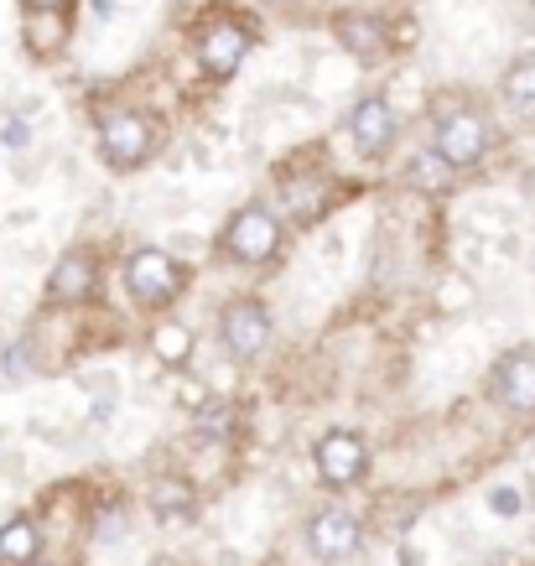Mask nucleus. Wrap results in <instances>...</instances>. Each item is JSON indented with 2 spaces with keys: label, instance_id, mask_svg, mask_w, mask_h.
Segmentation results:
<instances>
[{
  "label": "nucleus",
  "instance_id": "f257e3e1",
  "mask_svg": "<svg viewBox=\"0 0 535 566\" xmlns=\"http://www.w3.org/2000/svg\"><path fill=\"white\" fill-rule=\"evenodd\" d=\"M125 286H130V296H136L140 307H167L182 292V271L161 250H136L130 265H125Z\"/></svg>",
  "mask_w": 535,
  "mask_h": 566
},
{
  "label": "nucleus",
  "instance_id": "f03ea898",
  "mask_svg": "<svg viewBox=\"0 0 535 566\" xmlns=\"http://www.w3.org/2000/svg\"><path fill=\"white\" fill-rule=\"evenodd\" d=\"M432 130H437V151H442V161H452V167H473L489 146V125H484V115H473V109H437Z\"/></svg>",
  "mask_w": 535,
  "mask_h": 566
},
{
  "label": "nucleus",
  "instance_id": "7ed1b4c3",
  "mask_svg": "<svg viewBox=\"0 0 535 566\" xmlns=\"http://www.w3.org/2000/svg\"><path fill=\"white\" fill-rule=\"evenodd\" d=\"M99 146L115 167H140L151 151V125L140 120L136 109H109L99 120Z\"/></svg>",
  "mask_w": 535,
  "mask_h": 566
},
{
  "label": "nucleus",
  "instance_id": "20e7f679",
  "mask_svg": "<svg viewBox=\"0 0 535 566\" xmlns=\"http://www.w3.org/2000/svg\"><path fill=\"white\" fill-rule=\"evenodd\" d=\"M224 244H229V255H234V260H244V265H260V260L276 255L281 229H276V219H271L265 208H240V213H234V223H229Z\"/></svg>",
  "mask_w": 535,
  "mask_h": 566
},
{
  "label": "nucleus",
  "instance_id": "39448f33",
  "mask_svg": "<svg viewBox=\"0 0 535 566\" xmlns=\"http://www.w3.org/2000/svg\"><path fill=\"white\" fill-rule=\"evenodd\" d=\"M219 333H224V348L234 359H255L260 348L271 344V312L260 302H229L224 317H219Z\"/></svg>",
  "mask_w": 535,
  "mask_h": 566
},
{
  "label": "nucleus",
  "instance_id": "423d86ee",
  "mask_svg": "<svg viewBox=\"0 0 535 566\" xmlns=\"http://www.w3.org/2000/svg\"><path fill=\"white\" fill-rule=\"evenodd\" d=\"M244 52H250V32L240 21H208L198 36V63L208 78H229L244 63Z\"/></svg>",
  "mask_w": 535,
  "mask_h": 566
},
{
  "label": "nucleus",
  "instance_id": "0eeeda50",
  "mask_svg": "<svg viewBox=\"0 0 535 566\" xmlns=\"http://www.w3.org/2000/svg\"><path fill=\"white\" fill-rule=\"evenodd\" d=\"M307 546L317 562H348L359 551V520L344 515V510H328V515L312 520L307 531Z\"/></svg>",
  "mask_w": 535,
  "mask_h": 566
},
{
  "label": "nucleus",
  "instance_id": "6e6552de",
  "mask_svg": "<svg viewBox=\"0 0 535 566\" xmlns=\"http://www.w3.org/2000/svg\"><path fill=\"white\" fill-rule=\"evenodd\" d=\"M364 463H369V458H364V442L354 431H328V437L317 442V473L328 483H338V489L359 479Z\"/></svg>",
  "mask_w": 535,
  "mask_h": 566
},
{
  "label": "nucleus",
  "instance_id": "1a4fd4ad",
  "mask_svg": "<svg viewBox=\"0 0 535 566\" xmlns=\"http://www.w3.org/2000/svg\"><path fill=\"white\" fill-rule=\"evenodd\" d=\"M494 390L510 411H535V348H515L494 369Z\"/></svg>",
  "mask_w": 535,
  "mask_h": 566
},
{
  "label": "nucleus",
  "instance_id": "9d476101",
  "mask_svg": "<svg viewBox=\"0 0 535 566\" xmlns=\"http://www.w3.org/2000/svg\"><path fill=\"white\" fill-rule=\"evenodd\" d=\"M348 130H354V146L364 156H380L390 146V136H396V115H390L385 99H359L354 115H348Z\"/></svg>",
  "mask_w": 535,
  "mask_h": 566
},
{
  "label": "nucleus",
  "instance_id": "9b49d317",
  "mask_svg": "<svg viewBox=\"0 0 535 566\" xmlns=\"http://www.w3.org/2000/svg\"><path fill=\"white\" fill-rule=\"evenodd\" d=\"M338 36H344V48L354 52L359 63L385 57V27L375 17H338Z\"/></svg>",
  "mask_w": 535,
  "mask_h": 566
},
{
  "label": "nucleus",
  "instance_id": "f8f14e48",
  "mask_svg": "<svg viewBox=\"0 0 535 566\" xmlns=\"http://www.w3.org/2000/svg\"><path fill=\"white\" fill-rule=\"evenodd\" d=\"M151 510L161 520H188L192 515V483L188 479H172V473L151 479Z\"/></svg>",
  "mask_w": 535,
  "mask_h": 566
},
{
  "label": "nucleus",
  "instance_id": "ddd939ff",
  "mask_svg": "<svg viewBox=\"0 0 535 566\" xmlns=\"http://www.w3.org/2000/svg\"><path fill=\"white\" fill-rule=\"evenodd\" d=\"M88 286H94V260L88 255H69L52 271V296L57 302H84Z\"/></svg>",
  "mask_w": 535,
  "mask_h": 566
},
{
  "label": "nucleus",
  "instance_id": "4468645a",
  "mask_svg": "<svg viewBox=\"0 0 535 566\" xmlns=\"http://www.w3.org/2000/svg\"><path fill=\"white\" fill-rule=\"evenodd\" d=\"M36 546H42V535H36L32 520H11L0 531V566H32Z\"/></svg>",
  "mask_w": 535,
  "mask_h": 566
},
{
  "label": "nucleus",
  "instance_id": "2eb2a0df",
  "mask_svg": "<svg viewBox=\"0 0 535 566\" xmlns=\"http://www.w3.org/2000/svg\"><path fill=\"white\" fill-rule=\"evenodd\" d=\"M504 99L520 115H535V57H525V63H515L504 73Z\"/></svg>",
  "mask_w": 535,
  "mask_h": 566
},
{
  "label": "nucleus",
  "instance_id": "dca6fc26",
  "mask_svg": "<svg viewBox=\"0 0 535 566\" xmlns=\"http://www.w3.org/2000/svg\"><path fill=\"white\" fill-rule=\"evenodd\" d=\"M188 348H192V338L182 333V327H161V333H156V354H161L167 364H182L188 359Z\"/></svg>",
  "mask_w": 535,
  "mask_h": 566
},
{
  "label": "nucleus",
  "instance_id": "f3484780",
  "mask_svg": "<svg viewBox=\"0 0 535 566\" xmlns=\"http://www.w3.org/2000/svg\"><path fill=\"white\" fill-rule=\"evenodd\" d=\"M27 136H32V130H27V125H6V130H0V140H6V146H27Z\"/></svg>",
  "mask_w": 535,
  "mask_h": 566
},
{
  "label": "nucleus",
  "instance_id": "a211bd4d",
  "mask_svg": "<svg viewBox=\"0 0 535 566\" xmlns=\"http://www.w3.org/2000/svg\"><path fill=\"white\" fill-rule=\"evenodd\" d=\"M494 510H500V515H515V510H520L515 489H500V494H494Z\"/></svg>",
  "mask_w": 535,
  "mask_h": 566
},
{
  "label": "nucleus",
  "instance_id": "6ab92c4d",
  "mask_svg": "<svg viewBox=\"0 0 535 566\" xmlns=\"http://www.w3.org/2000/svg\"><path fill=\"white\" fill-rule=\"evenodd\" d=\"M27 6H32V11H63L69 0H27Z\"/></svg>",
  "mask_w": 535,
  "mask_h": 566
}]
</instances>
